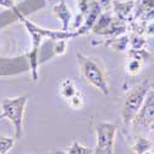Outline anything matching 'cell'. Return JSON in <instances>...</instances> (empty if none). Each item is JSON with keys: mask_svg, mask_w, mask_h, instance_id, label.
<instances>
[{"mask_svg": "<svg viewBox=\"0 0 154 154\" xmlns=\"http://www.w3.org/2000/svg\"><path fill=\"white\" fill-rule=\"evenodd\" d=\"M76 60H78V66L83 79L88 84H90L91 86L97 89L101 94L107 96L110 94V89H109L107 75L104 64L97 58L88 57L83 53L76 54Z\"/></svg>", "mask_w": 154, "mask_h": 154, "instance_id": "6da1fadb", "label": "cell"}, {"mask_svg": "<svg viewBox=\"0 0 154 154\" xmlns=\"http://www.w3.org/2000/svg\"><path fill=\"white\" fill-rule=\"evenodd\" d=\"M27 104L26 96H19L12 99H3L0 101V107H2V113H0V120L8 119L12 122L15 130V140L20 139L23 131V112L25 106Z\"/></svg>", "mask_w": 154, "mask_h": 154, "instance_id": "7a4b0ae2", "label": "cell"}, {"mask_svg": "<svg viewBox=\"0 0 154 154\" xmlns=\"http://www.w3.org/2000/svg\"><path fill=\"white\" fill-rule=\"evenodd\" d=\"M150 88H152V84L148 83V80H144L140 84L136 85L133 89H131V90L127 93L125 102H123L122 112H121L122 121L126 125L132 123L137 112L139 111L140 107H142L146 95L149 91Z\"/></svg>", "mask_w": 154, "mask_h": 154, "instance_id": "3957f363", "label": "cell"}, {"mask_svg": "<svg viewBox=\"0 0 154 154\" xmlns=\"http://www.w3.org/2000/svg\"><path fill=\"white\" fill-rule=\"evenodd\" d=\"M117 125L113 122H99L95 127L96 144L93 154H115V136Z\"/></svg>", "mask_w": 154, "mask_h": 154, "instance_id": "277c9868", "label": "cell"}, {"mask_svg": "<svg viewBox=\"0 0 154 154\" xmlns=\"http://www.w3.org/2000/svg\"><path fill=\"white\" fill-rule=\"evenodd\" d=\"M136 126L143 127L146 130H149L150 125L154 122V89L150 88L149 91L146 95L142 107L137 112L136 117L132 121Z\"/></svg>", "mask_w": 154, "mask_h": 154, "instance_id": "5b68a950", "label": "cell"}, {"mask_svg": "<svg viewBox=\"0 0 154 154\" xmlns=\"http://www.w3.org/2000/svg\"><path fill=\"white\" fill-rule=\"evenodd\" d=\"M53 11H54L57 19H59L62 22V30L68 31L69 25L72 22V11L68 8V5L66 4V2H64V0H60L58 4H56L53 6Z\"/></svg>", "mask_w": 154, "mask_h": 154, "instance_id": "8992f818", "label": "cell"}, {"mask_svg": "<svg viewBox=\"0 0 154 154\" xmlns=\"http://www.w3.org/2000/svg\"><path fill=\"white\" fill-rule=\"evenodd\" d=\"M78 91H79V90L76 89L75 83H74L72 79H69V78L63 79V80L59 83V95H60L64 100L68 101L72 96H74Z\"/></svg>", "mask_w": 154, "mask_h": 154, "instance_id": "52a82bcc", "label": "cell"}, {"mask_svg": "<svg viewBox=\"0 0 154 154\" xmlns=\"http://www.w3.org/2000/svg\"><path fill=\"white\" fill-rule=\"evenodd\" d=\"M150 148H152V142L148 138L142 137V136L136 137L134 142L131 144V149L136 154H144L146 152L150 150Z\"/></svg>", "mask_w": 154, "mask_h": 154, "instance_id": "ba28073f", "label": "cell"}, {"mask_svg": "<svg viewBox=\"0 0 154 154\" xmlns=\"http://www.w3.org/2000/svg\"><path fill=\"white\" fill-rule=\"evenodd\" d=\"M143 67V59L137 58V57H131L127 62V74L130 75H136L140 72Z\"/></svg>", "mask_w": 154, "mask_h": 154, "instance_id": "9c48e42d", "label": "cell"}, {"mask_svg": "<svg viewBox=\"0 0 154 154\" xmlns=\"http://www.w3.org/2000/svg\"><path fill=\"white\" fill-rule=\"evenodd\" d=\"M93 153H94V149L88 148L80 144L79 142H76V140H74L67 150V154H93Z\"/></svg>", "mask_w": 154, "mask_h": 154, "instance_id": "30bf717a", "label": "cell"}, {"mask_svg": "<svg viewBox=\"0 0 154 154\" xmlns=\"http://www.w3.org/2000/svg\"><path fill=\"white\" fill-rule=\"evenodd\" d=\"M67 102H68V105H69L72 109H74V110H80V109H83V106H84V99H83L82 93L78 91L74 96H72Z\"/></svg>", "mask_w": 154, "mask_h": 154, "instance_id": "8fae6325", "label": "cell"}, {"mask_svg": "<svg viewBox=\"0 0 154 154\" xmlns=\"http://www.w3.org/2000/svg\"><path fill=\"white\" fill-rule=\"evenodd\" d=\"M15 143V138L0 136V154H6Z\"/></svg>", "mask_w": 154, "mask_h": 154, "instance_id": "7c38bea8", "label": "cell"}, {"mask_svg": "<svg viewBox=\"0 0 154 154\" xmlns=\"http://www.w3.org/2000/svg\"><path fill=\"white\" fill-rule=\"evenodd\" d=\"M128 42H130V38H128L127 36H122V37H119L117 40H115V42L111 45L116 51H125L127 48V45Z\"/></svg>", "mask_w": 154, "mask_h": 154, "instance_id": "4fadbf2b", "label": "cell"}, {"mask_svg": "<svg viewBox=\"0 0 154 154\" xmlns=\"http://www.w3.org/2000/svg\"><path fill=\"white\" fill-rule=\"evenodd\" d=\"M131 42V46H132V49L134 51H138V49H143V47L147 45V41L143 40L142 37H139V36H133L132 37V40H130Z\"/></svg>", "mask_w": 154, "mask_h": 154, "instance_id": "5bb4252c", "label": "cell"}, {"mask_svg": "<svg viewBox=\"0 0 154 154\" xmlns=\"http://www.w3.org/2000/svg\"><path fill=\"white\" fill-rule=\"evenodd\" d=\"M146 33L147 36H154V22L148 23V26L146 29Z\"/></svg>", "mask_w": 154, "mask_h": 154, "instance_id": "9a60e30c", "label": "cell"}, {"mask_svg": "<svg viewBox=\"0 0 154 154\" xmlns=\"http://www.w3.org/2000/svg\"><path fill=\"white\" fill-rule=\"evenodd\" d=\"M52 154H67V152H64V150H57V152H54Z\"/></svg>", "mask_w": 154, "mask_h": 154, "instance_id": "2e32d148", "label": "cell"}, {"mask_svg": "<svg viewBox=\"0 0 154 154\" xmlns=\"http://www.w3.org/2000/svg\"><path fill=\"white\" fill-rule=\"evenodd\" d=\"M149 130H150V131H154V122H153V123L150 125V127H149Z\"/></svg>", "mask_w": 154, "mask_h": 154, "instance_id": "e0dca14e", "label": "cell"}, {"mask_svg": "<svg viewBox=\"0 0 154 154\" xmlns=\"http://www.w3.org/2000/svg\"><path fill=\"white\" fill-rule=\"evenodd\" d=\"M144 154H154V153H152V152H150V150H148V152H146V153H144Z\"/></svg>", "mask_w": 154, "mask_h": 154, "instance_id": "ac0fdd59", "label": "cell"}, {"mask_svg": "<svg viewBox=\"0 0 154 154\" xmlns=\"http://www.w3.org/2000/svg\"><path fill=\"white\" fill-rule=\"evenodd\" d=\"M152 88H153V89H154V84H152Z\"/></svg>", "mask_w": 154, "mask_h": 154, "instance_id": "d6986e66", "label": "cell"}]
</instances>
